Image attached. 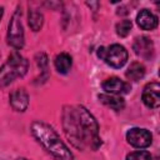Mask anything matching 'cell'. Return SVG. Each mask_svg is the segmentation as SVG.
<instances>
[{
  "instance_id": "6da1fadb",
  "label": "cell",
  "mask_w": 160,
  "mask_h": 160,
  "mask_svg": "<svg viewBox=\"0 0 160 160\" xmlns=\"http://www.w3.org/2000/svg\"><path fill=\"white\" fill-rule=\"evenodd\" d=\"M62 128L66 138L78 149L84 150L85 148H90L91 150H98L101 145L99 125L82 105L64 108Z\"/></svg>"
},
{
  "instance_id": "7a4b0ae2",
  "label": "cell",
  "mask_w": 160,
  "mask_h": 160,
  "mask_svg": "<svg viewBox=\"0 0 160 160\" xmlns=\"http://www.w3.org/2000/svg\"><path fill=\"white\" fill-rule=\"evenodd\" d=\"M31 134L38 142L55 159L58 160H74L72 152L60 139L58 132L46 122L35 120L31 126Z\"/></svg>"
},
{
  "instance_id": "3957f363",
  "label": "cell",
  "mask_w": 160,
  "mask_h": 160,
  "mask_svg": "<svg viewBox=\"0 0 160 160\" xmlns=\"http://www.w3.org/2000/svg\"><path fill=\"white\" fill-rule=\"evenodd\" d=\"M28 71V60L19 52L10 54L8 61L0 68V86H6L16 78H21Z\"/></svg>"
},
{
  "instance_id": "277c9868",
  "label": "cell",
  "mask_w": 160,
  "mask_h": 160,
  "mask_svg": "<svg viewBox=\"0 0 160 160\" xmlns=\"http://www.w3.org/2000/svg\"><path fill=\"white\" fill-rule=\"evenodd\" d=\"M98 58L111 68H122L128 61V51L120 44H112L110 46H100L98 49Z\"/></svg>"
},
{
  "instance_id": "5b68a950",
  "label": "cell",
  "mask_w": 160,
  "mask_h": 160,
  "mask_svg": "<svg viewBox=\"0 0 160 160\" xmlns=\"http://www.w3.org/2000/svg\"><path fill=\"white\" fill-rule=\"evenodd\" d=\"M20 18L21 12L16 9L8 25V44L14 49H21L24 46V29Z\"/></svg>"
},
{
  "instance_id": "8992f818",
  "label": "cell",
  "mask_w": 160,
  "mask_h": 160,
  "mask_svg": "<svg viewBox=\"0 0 160 160\" xmlns=\"http://www.w3.org/2000/svg\"><path fill=\"white\" fill-rule=\"evenodd\" d=\"M126 140L128 142L138 149L148 148L152 141V135L149 130L142 128H131L126 132Z\"/></svg>"
},
{
  "instance_id": "52a82bcc",
  "label": "cell",
  "mask_w": 160,
  "mask_h": 160,
  "mask_svg": "<svg viewBox=\"0 0 160 160\" xmlns=\"http://www.w3.org/2000/svg\"><path fill=\"white\" fill-rule=\"evenodd\" d=\"M142 102L150 108V109H156L160 105V85L159 82H149L145 85L142 90Z\"/></svg>"
},
{
  "instance_id": "ba28073f",
  "label": "cell",
  "mask_w": 160,
  "mask_h": 160,
  "mask_svg": "<svg viewBox=\"0 0 160 160\" xmlns=\"http://www.w3.org/2000/svg\"><path fill=\"white\" fill-rule=\"evenodd\" d=\"M102 89L106 91V94H111V95H121V94H126L129 92V90L131 89L130 85L125 81H122L119 78H109L102 82Z\"/></svg>"
},
{
  "instance_id": "9c48e42d",
  "label": "cell",
  "mask_w": 160,
  "mask_h": 160,
  "mask_svg": "<svg viewBox=\"0 0 160 160\" xmlns=\"http://www.w3.org/2000/svg\"><path fill=\"white\" fill-rule=\"evenodd\" d=\"M132 48H134L135 54L142 59H151L154 55V44L146 36L136 38Z\"/></svg>"
},
{
  "instance_id": "30bf717a",
  "label": "cell",
  "mask_w": 160,
  "mask_h": 160,
  "mask_svg": "<svg viewBox=\"0 0 160 160\" xmlns=\"http://www.w3.org/2000/svg\"><path fill=\"white\" fill-rule=\"evenodd\" d=\"M10 105L15 111H25L29 105V95L24 89H16L10 94Z\"/></svg>"
},
{
  "instance_id": "8fae6325",
  "label": "cell",
  "mask_w": 160,
  "mask_h": 160,
  "mask_svg": "<svg viewBox=\"0 0 160 160\" xmlns=\"http://www.w3.org/2000/svg\"><path fill=\"white\" fill-rule=\"evenodd\" d=\"M136 22L142 30H154L158 26V16L148 9H142L136 16Z\"/></svg>"
},
{
  "instance_id": "7c38bea8",
  "label": "cell",
  "mask_w": 160,
  "mask_h": 160,
  "mask_svg": "<svg viewBox=\"0 0 160 160\" xmlns=\"http://www.w3.org/2000/svg\"><path fill=\"white\" fill-rule=\"evenodd\" d=\"M99 100L106 105L108 108L110 109H114L116 111L119 110H122L124 106H125V101L121 96L119 95H111V94H100L99 95Z\"/></svg>"
},
{
  "instance_id": "4fadbf2b",
  "label": "cell",
  "mask_w": 160,
  "mask_h": 160,
  "mask_svg": "<svg viewBox=\"0 0 160 160\" xmlns=\"http://www.w3.org/2000/svg\"><path fill=\"white\" fill-rule=\"evenodd\" d=\"M55 68L60 74H68L71 65H72V59L69 54L66 52H60L55 58Z\"/></svg>"
},
{
  "instance_id": "5bb4252c",
  "label": "cell",
  "mask_w": 160,
  "mask_h": 160,
  "mask_svg": "<svg viewBox=\"0 0 160 160\" xmlns=\"http://www.w3.org/2000/svg\"><path fill=\"white\" fill-rule=\"evenodd\" d=\"M125 75H126V78H128L129 80H131V81H138V80H140V79L144 78V75H145V68H144L142 64H140V62H138V61L131 62L130 66L128 68Z\"/></svg>"
},
{
  "instance_id": "9a60e30c",
  "label": "cell",
  "mask_w": 160,
  "mask_h": 160,
  "mask_svg": "<svg viewBox=\"0 0 160 160\" xmlns=\"http://www.w3.org/2000/svg\"><path fill=\"white\" fill-rule=\"evenodd\" d=\"M28 21H29V26L31 28L32 31H39L41 29V26H42L44 16L38 10H29Z\"/></svg>"
},
{
  "instance_id": "2e32d148",
  "label": "cell",
  "mask_w": 160,
  "mask_h": 160,
  "mask_svg": "<svg viewBox=\"0 0 160 160\" xmlns=\"http://www.w3.org/2000/svg\"><path fill=\"white\" fill-rule=\"evenodd\" d=\"M131 26H132V24H131L130 20H128V19L121 20L120 22L116 24V34L121 38H125V36L129 35V32L131 30Z\"/></svg>"
},
{
  "instance_id": "e0dca14e",
  "label": "cell",
  "mask_w": 160,
  "mask_h": 160,
  "mask_svg": "<svg viewBox=\"0 0 160 160\" xmlns=\"http://www.w3.org/2000/svg\"><path fill=\"white\" fill-rule=\"evenodd\" d=\"M126 160H151V155L149 151L139 150V151H132L128 154Z\"/></svg>"
},
{
  "instance_id": "ac0fdd59",
  "label": "cell",
  "mask_w": 160,
  "mask_h": 160,
  "mask_svg": "<svg viewBox=\"0 0 160 160\" xmlns=\"http://www.w3.org/2000/svg\"><path fill=\"white\" fill-rule=\"evenodd\" d=\"M2 14H4V8H0V20L2 18Z\"/></svg>"
},
{
  "instance_id": "d6986e66",
  "label": "cell",
  "mask_w": 160,
  "mask_h": 160,
  "mask_svg": "<svg viewBox=\"0 0 160 160\" xmlns=\"http://www.w3.org/2000/svg\"><path fill=\"white\" fill-rule=\"evenodd\" d=\"M16 160H28V159H24V158H19V159H16Z\"/></svg>"
}]
</instances>
